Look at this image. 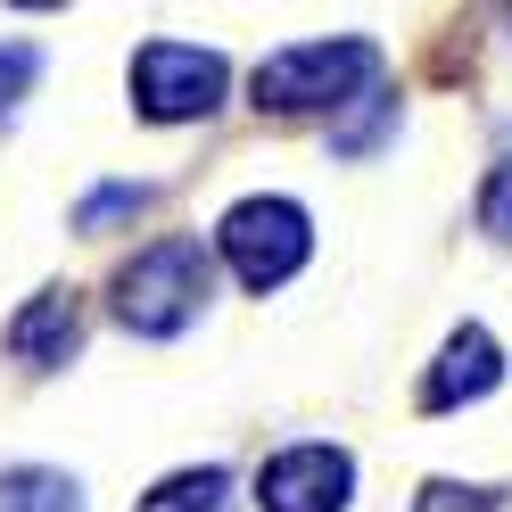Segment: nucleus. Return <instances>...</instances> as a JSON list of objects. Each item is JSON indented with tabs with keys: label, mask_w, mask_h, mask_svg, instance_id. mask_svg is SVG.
<instances>
[{
	"label": "nucleus",
	"mask_w": 512,
	"mask_h": 512,
	"mask_svg": "<svg viewBox=\"0 0 512 512\" xmlns=\"http://www.w3.org/2000/svg\"><path fill=\"white\" fill-rule=\"evenodd\" d=\"M215 240H223V265H232L248 290H281V281L314 256V223H306L298 199H240L215 223Z\"/></svg>",
	"instance_id": "7ed1b4c3"
},
{
	"label": "nucleus",
	"mask_w": 512,
	"mask_h": 512,
	"mask_svg": "<svg viewBox=\"0 0 512 512\" xmlns=\"http://www.w3.org/2000/svg\"><path fill=\"white\" fill-rule=\"evenodd\" d=\"M496 380H504V356H496V339L479 331V323H463L455 339L438 347L430 380H422V413H455V405H471V397H488Z\"/></svg>",
	"instance_id": "423d86ee"
},
{
	"label": "nucleus",
	"mask_w": 512,
	"mask_h": 512,
	"mask_svg": "<svg viewBox=\"0 0 512 512\" xmlns=\"http://www.w3.org/2000/svg\"><path fill=\"white\" fill-rule=\"evenodd\" d=\"M389 124H397V100H389V91H364V108H356V116H347L339 133H331V149H339V157H372Z\"/></svg>",
	"instance_id": "9d476101"
},
{
	"label": "nucleus",
	"mask_w": 512,
	"mask_h": 512,
	"mask_svg": "<svg viewBox=\"0 0 512 512\" xmlns=\"http://www.w3.org/2000/svg\"><path fill=\"white\" fill-rule=\"evenodd\" d=\"M149 207V182H108V190H91V199L75 207V232H100V223H124V215H141Z\"/></svg>",
	"instance_id": "9b49d317"
},
{
	"label": "nucleus",
	"mask_w": 512,
	"mask_h": 512,
	"mask_svg": "<svg viewBox=\"0 0 512 512\" xmlns=\"http://www.w3.org/2000/svg\"><path fill=\"white\" fill-rule=\"evenodd\" d=\"M356 496V455L347 446H281V455L256 471V504L265 512H347Z\"/></svg>",
	"instance_id": "39448f33"
},
{
	"label": "nucleus",
	"mask_w": 512,
	"mask_h": 512,
	"mask_svg": "<svg viewBox=\"0 0 512 512\" xmlns=\"http://www.w3.org/2000/svg\"><path fill=\"white\" fill-rule=\"evenodd\" d=\"M141 512H232V471H174L166 488H149Z\"/></svg>",
	"instance_id": "1a4fd4ad"
},
{
	"label": "nucleus",
	"mask_w": 512,
	"mask_h": 512,
	"mask_svg": "<svg viewBox=\"0 0 512 512\" xmlns=\"http://www.w3.org/2000/svg\"><path fill=\"white\" fill-rule=\"evenodd\" d=\"M479 223H488L496 240H512V157L488 174V190H479Z\"/></svg>",
	"instance_id": "4468645a"
},
{
	"label": "nucleus",
	"mask_w": 512,
	"mask_h": 512,
	"mask_svg": "<svg viewBox=\"0 0 512 512\" xmlns=\"http://www.w3.org/2000/svg\"><path fill=\"white\" fill-rule=\"evenodd\" d=\"M34 75H42V50L34 42H0V116H17V100L34 91Z\"/></svg>",
	"instance_id": "f8f14e48"
},
{
	"label": "nucleus",
	"mask_w": 512,
	"mask_h": 512,
	"mask_svg": "<svg viewBox=\"0 0 512 512\" xmlns=\"http://www.w3.org/2000/svg\"><path fill=\"white\" fill-rule=\"evenodd\" d=\"M215 290V265H207V248L199 240H149L133 265L116 273V314H124V331H141V339H174L190 314L207 306Z\"/></svg>",
	"instance_id": "f03ea898"
},
{
	"label": "nucleus",
	"mask_w": 512,
	"mask_h": 512,
	"mask_svg": "<svg viewBox=\"0 0 512 512\" xmlns=\"http://www.w3.org/2000/svg\"><path fill=\"white\" fill-rule=\"evenodd\" d=\"M372 83H380V42H356V34H339V42H290V50H273L265 67H256V108L314 116V108L364 100Z\"/></svg>",
	"instance_id": "f257e3e1"
},
{
	"label": "nucleus",
	"mask_w": 512,
	"mask_h": 512,
	"mask_svg": "<svg viewBox=\"0 0 512 512\" xmlns=\"http://www.w3.org/2000/svg\"><path fill=\"white\" fill-rule=\"evenodd\" d=\"M75 339H83L75 298H67V290H42V298L9 323V356H17V364H67V356H75Z\"/></svg>",
	"instance_id": "0eeeda50"
},
{
	"label": "nucleus",
	"mask_w": 512,
	"mask_h": 512,
	"mask_svg": "<svg viewBox=\"0 0 512 512\" xmlns=\"http://www.w3.org/2000/svg\"><path fill=\"white\" fill-rule=\"evenodd\" d=\"M0 512H83V488L67 471L17 463V471H0Z\"/></svg>",
	"instance_id": "6e6552de"
},
{
	"label": "nucleus",
	"mask_w": 512,
	"mask_h": 512,
	"mask_svg": "<svg viewBox=\"0 0 512 512\" xmlns=\"http://www.w3.org/2000/svg\"><path fill=\"white\" fill-rule=\"evenodd\" d=\"M223 83H232V67H223L215 50H199V42H141L133 50V108L149 124L215 116L223 108Z\"/></svg>",
	"instance_id": "20e7f679"
},
{
	"label": "nucleus",
	"mask_w": 512,
	"mask_h": 512,
	"mask_svg": "<svg viewBox=\"0 0 512 512\" xmlns=\"http://www.w3.org/2000/svg\"><path fill=\"white\" fill-rule=\"evenodd\" d=\"M413 512H504L496 488H463V479H430L422 496H413Z\"/></svg>",
	"instance_id": "ddd939ff"
}]
</instances>
